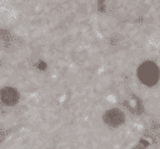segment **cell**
Wrapping results in <instances>:
<instances>
[{
    "label": "cell",
    "instance_id": "obj_1",
    "mask_svg": "<svg viewBox=\"0 0 160 149\" xmlns=\"http://www.w3.org/2000/svg\"><path fill=\"white\" fill-rule=\"evenodd\" d=\"M160 76V70L158 68V65L154 61H144L139 68H138V78L139 80L148 85V86H152L158 83Z\"/></svg>",
    "mask_w": 160,
    "mask_h": 149
},
{
    "label": "cell",
    "instance_id": "obj_2",
    "mask_svg": "<svg viewBox=\"0 0 160 149\" xmlns=\"http://www.w3.org/2000/svg\"><path fill=\"white\" fill-rule=\"evenodd\" d=\"M102 120H104V123L106 125H109L111 128H118V126H120V125L124 124L125 115H124V113L120 109L114 108V109H109V110H106L104 113Z\"/></svg>",
    "mask_w": 160,
    "mask_h": 149
},
{
    "label": "cell",
    "instance_id": "obj_3",
    "mask_svg": "<svg viewBox=\"0 0 160 149\" xmlns=\"http://www.w3.org/2000/svg\"><path fill=\"white\" fill-rule=\"evenodd\" d=\"M0 99L2 104L12 106L19 101V93L12 86H4L0 89Z\"/></svg>",
    "mask_w": 160,
    "mask_h": 149
},
{
    "label": "cell",
    "instance_id": "obj_4",
    "mask_svg": "<svg viewBox=\"0 0 160 149\" xmlns=\"http://www.w3.org/2000/svg\"><path fill=\"white\" fill-rule=\"evenodd\" d=\"M0 65H1V63H0Z\"/></svg>",
    "mask_w": 160,
    "mask_h": 149
}]
</instances>
